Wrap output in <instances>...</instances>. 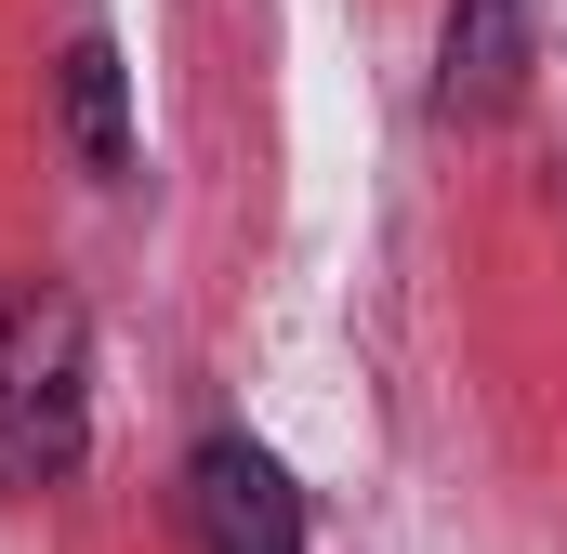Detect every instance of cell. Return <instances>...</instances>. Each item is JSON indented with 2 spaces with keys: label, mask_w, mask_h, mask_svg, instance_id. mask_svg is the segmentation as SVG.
Returning a JSON list of instances; mask_svg holds the SVG:
<instances>
[{
  "label": "cell",
  "mask_w": 567,
  "mask_h": 554,
  "mask_svg": "<svg viewBox=\"0 0 567 554\" xmlns=\"http://www.w3.org/2000/svg\"><path fill=\"white\" fill-rule=\"evenodd\" d=\"M93 449V330L66 290H0V489H53Z\"/></svg>",
  "instance_id": "cell-1"
},
{
  "label": "cell",
  "mask_w": 567,
  "mask_h": 554,
  "mask_svg": "<svg viewBox=\"0 0 567 554\" xmlns=\"http://www.w3.org/2000/svg\"><path fill=\"white\" fill-rule=\"evenodd\" d=\"M185 529L198 554H303V489L278 475V449L265 435H198V462H185Z\"/></svg>",
  "instance_id": "cell-2"
},
{
  "label": "cell",
  "mask_w": 567,
  "mask_h": 554,
  "mask_svg": "<svg viewBox=\"0 0 567 554\" xmlns=\"http://www.w3.org/2000/svg\"><path fill=\"white\" fill-rule=\"evenodd\" d=\"M528 80V0H449V40H435V106L449 120H502Z\"/></svg>",
  "instance_id": "cell-3"
},
{
  "label": "cell",
  "mask_w": 567,
  "mask_h": 554,
  "mask_svg": "<svg viewBox=\"0 0 567 554\" xmlns=\"http://www.w3.org/2000/svg\"><path fill=\"white\" fill-rule=\"evenodd\" d=\"M53 93H66V145H80V172L93 185H133V93H120V40H66V66H53Z\"/></svg>",
  "instance_id": "cell-4"
}]
</instances>
